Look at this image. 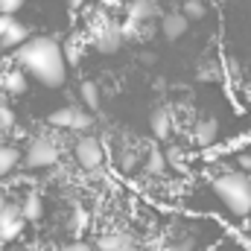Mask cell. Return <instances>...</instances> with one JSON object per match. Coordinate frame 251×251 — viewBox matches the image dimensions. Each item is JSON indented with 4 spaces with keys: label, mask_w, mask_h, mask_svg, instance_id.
Masks as SVG:
<instances>
[{
    "label": "cell",
    "mask_w": 251,
    "mask_h": 251,
    "mask_svg": "<svg viewBox=\"0 0 251 251\" xmlns=\"http://www.w3.org/2000/svg\"><path fill=\"white\" fill-rule=\"evenodd\" d=\"M3 207H6V199H3V193H0V210H3Z\"/></svg>",
    "instance_id": "32"
},
{
    "label": "cell",
    "mask_w": 251,
    "mask_h": 251,
    "mask_svg": "<svg viewBox=\"0 0 251 251\" xmlns=\"http://www.w3.org/2000/svg\"><path fill=\"white\" fill-rule=\"evenodd\" d=\"M167 167H170V161H167V155L161 149H149L146 152V167H143L146 176H164Z\"/></svg>",
    "instance_id": "14"
},
{
    "label": "cell",
    "mask_w": 251,
    "mask_h": 251,
    "mask_svg": "<svg viewBox=\"0 0 251 251\" xmlns=\"http://www.w3.org/2000/svg\"><path fill=\"white\" fill-rule=\"evenodd\" d=\"M24 210L18 207V204H6L3 210H0V240L3 243H12L15 237H21V231H24Z\"/></svg>",
    "instance_id": "5"
},
{
    "label": "cell",
    "mask_w": 251,
    "mask_h": 251,
    "mask_svg": "<svg viewBox=\"0 0 251 251\" xmlns=\"http://www.w3.org/2000/svg\"><path fill=\"white\" fill-rule=\"evenodd\" d=\"M21 164V152L9 143H0V176H9Z\"/></svg>",
    "instance_id": "17"
},
{
    "label": "cell",
    "mask_w": 251,
    "mask_h": 251,
    "mask_svg": "<svg viewBox=\"0 0 251 251\" xmlns=\"http://www.w3.org/2000/svg\"><path fill=\"white\" fill-rule=\"evenodd\" d=\"M59 251H97V249H91L88 243H67V246H62Z\"/></svg>",
    "instance_id": "26"
},
{
    "label": "cell",
    "mask_w": 251,
    "mask_h": 251,
    "mask_svg": "<svg viewBox=\"0 0 251 251\" xmlns=\"http://www.w3.org/2000/svg\"><path fill=\"white\" fill-rule=\"evenodd\" d=\"M82 6H85V0H67V9H73V12L82 9Z\"/></svg>",
    "instance_id": "29"
},
{
    "label": "cell",
    "mask_w": 251,
    "mask_h": 251,
    "mask_svg": "<svg viewBox=\"0 0 251 251\" xmlns=\"http://www.w3.org/2000/svg\"><path fill=\"white\" fill-rule=\"evenodd\" d=\"M149 126H152V134L158 140H167L173 134V114H170V108H155L152 117H149Z\"/></svg>",
    "instance_id": "10"
},
{
    "label": "cell",
    "mask_w": 251,
    "mask_h": 251,
    "mask_svg": "<svg viewBox=\"0 0 251 251\" xmlns=\"http://www.w3.org/2000/svg\"><path fill=\"white\" fill-rule=\"evenodd\" d=\"M216 137H219V123L213 120V117H204V120H199V123L193 126V143L196 146H213L216 143Z\"/></svg>",
    "instance_id": "8"
},
{
    "label": "cell",
    "mask_w": 251,
    "mask_h": 251,
    "mask_svg": "<svg viewBox=\"0 0 251 251\" xmlns=\"http://www.w3.org/2000/svg\"><path fill=\"white\" fill-rule=\"evenodd\" d=\"M97 3H100V6H105V9H117L123 0H97Z\"/></svg>",
    "instance_id": "28"
},
{
    "label": "cell",
    "mask_w": 251,
    "mask_h": 251,
    "mask_svg": "<svg viewBox=\"0 0 251 251\" xmlns=\"http://www.w3.org/2000/svg\"><path fill=\"white\" fill-rule=\"evenodd\" d=\"M123 32H120V24H102L97 32H94V47L100 53H114L123 47Z\"/></svg>",
    "instance_id": "6"
},
{
    "label": "cell",
    "mask_w": 251,
    "mask_h": 251,
    "mask_svg": "<svg viewBox=\"0 0 251 251\" xmlns=\"http://www.w3.org/2000/svg\"><path fill=\"white\" fill-rule=\"evenodd\" d=\"M12 126H15V111H12L9 105H0V128L9 131Z\"/></svg>",
    "instance_id": "23"
},
{
    "label": "cell",
    "mask_w": 251,
    "mask_h": 251,
    "mask_svg": "<svg viewBox=\"0 0 251 251\" xmlns=\"http://www.w3.org/2000/svg\"><path fill=\"white\" fill-rule=\"evenodd\" d=\"M18 67H24L32 79H38L44 88H62L67 79V59H64L62 44L50 35L41 38H26L18 53H15Z\"/></svg>",
    "instance_id": "1"
},
{
    "label": "cell",
    "mask_w": 251,
    "mask_h": 251,
    "mask_svg": "<svg viewBox=\"0 0 251 251\" xmlns=\"http://www.w3.org/2000/svg\"><path fill=\"white\" fill-rule=\"evenodd\" d=\"M73 158H76V164H79L85 173H97V170H102V164H105V146H102V140H100L97 134L85 131V134L76 140V146H73Z\"/></svg>",
    "instance_id": "3"
},
{
    "label": "cell",
    "mask_w": 251,
    "mask_h": 251,
    "mask_svg": "<svg viewBox=\"0 0 251 251\" xmlns=\"http://www.w3.org/2000/svg\"><path fill=\"white\" fill-rule=\"evenodd\" d=\"M0 85H3V91H6V94H12V97H21V94H26V85H29V79H26V70H24V67L6 70V73L0 76Z\"/></svg>",
    "instance_id": "9"
},
{
    "label": "cell",
    "mask_w": 251,
    "mask_h": 251,
    "mask_svg": "<svg viewBox=\"0 0 251 251\" xmlns=\"http://www.w3.org/2000/svg\"><path fill=\"white\" fill-rule=\"evenodd\" d=\"M12 21H15L12 15H0V38H3V32L9 29V24H12Z\"/></svg>",
    "instance_id": "27"
},
{
    "label": "cell",
    "mask_w": 251,
    "mask_h": 251,
    "mask_svg": "<svg viewBox=\"0 0 251 251\" xmlns=\"http://www.w3.org/2000/svg\"><path fill=\"white\" fill-rule=\"evenodd\" d=\"M181 12L187 15L190 21H201V18L207 15V3H204V0H184Z\"/></svg>",
    "instance_id": "19"
},
{
    "label": "cell",
    "mask_w": 251,
    "mask_h": 251,
    "mask_svg": "<svg viewBox=\"0 0 251 251\" xmlns=\"http://www.w3.org/2000/svg\"><path fill=\"white\" fill-rule=\"evenodd\" d=\"M117 251H137V249H134V243H131V246H123V249H117Z\"/></svg>",
    "instance_id": "31"
},
{
    "label": "cell",
    "mask_w": 251,
    "mask_h": 251,
    "mask_svg": "<svg viewBox=\"0 0 251 251\" xmlns=\"http://www.w3.org/2000/svg\"><path fill=\"white\" fill-rule=\"evenodd\" d=\"M76 108H79V105H62V108H56V111L47 117V126H53V128H73Z\"/></svg>",
    "instance_id": "13"
},
{
    "label": "cell",
    "mask_w": 251,
    "mask_h": 251,
    "mask_svg": "<svg viewBox=\"0 0 251 251\" xmlns=\"http://www.w3.org/2000/svg\"><path fill=\"white\" fill-rule=\"evenodd\" d=\"M26 38H29V26H24V24L12 21V24H9V29H6V32H3V38H0V47H6V50H18Z\"/></svg>",
    "instance_id": "11"
},
{
    "label": "cell",
    "mask_w": 251,
    "mask_h": 251,
    "mask_svg": "<svg viewBox=\"0 0 251 251\" xmlns=\"http://www.w3.org/2000/svg\"><path fill=\"white\" fill-rule=\"evenodd\" d=\"M59 158H62V149H59L56 140H50V137H35V140H29V146H26L24 164H26L29 170H50V167L59 164Z\"/></svg>",
    "instance_id": "4"
},
{
    "label": "cell",
    "mask_w": 251,
    "mask_h": 251,
    "mask_svg": "<svg viewBox=\"0 0 251 251\" xmlns=\"http://www.w3.org/2000/svg\"><path fill=\"white\" fill-rule=\"evenodd\" d=\"M91 126H94V114L91 111H85V108H76V117H73V128L70 131H91Z\"/></svg>",
    "instance_id": "20"
},
{
    "label": "cell",
    "mask_w": 251,
    "mask_h": 251,
    "mask_svg": "<svg viewBox=\"0 0 251 251\" xmlns=\"http://www.w3.org/2000/svg\"><path fill=\"white\" fill-rule=\"evenodd\" d=\"M187 26H190V18L184 12H167L161 18V32H164L167 41H178L187 32Z\"/></svg>",
    "instance_id": "7"
},
{
    "label": "cell",
    "mask_w": 251,
    "mask_h": 251,
    "mask_svg": "<svg viewBox=\"0 0 251 251\" xmlns=\"http://www.w3.org/2000/svg\"><path fill=\"white\" fill-rule=\"evenodd\" d=\"M140 62H143V64H155V56H152V53H143V56H140Z\"/></svg>",
    "instance_id": "30"
},
{
    "label": "cell",
    "mask_w": 251,
    "mask_h": 251,
    "mask_svg": "<svg viewBox=\"0 0 251 251\" xmlns=\"http://www.w3.org/2000/svg\"><path fill=\"white\" fill-rule=\"evenodd\" d=\"M21 210H24V219H26V222H38V219L44 216V201H41V196H38V193H29V196L24 199Z\"/></svg>",
    "instance_id": "15"
},
{
    "label": "cell",
    "mask_w": 251,
    "mask_h": 251,
    "mask_svg": "<svg viewBox=\"0 0 251 251\" xmlns=\"http://www.w3.org/2000/svg\"><path fill=\"white\" fill-rule=\"evenodd\" d=\"M64 59H67V64H79L82 62V44H67Z\"/></svg>",
    "instance_id": "24"
},
{
    "label": "cell",
    "mask_w": 251,
    "mask_h": 251,
    "mask_svg": "<svg viewBox=\"0 0 251 251\" xmlns=\"http://www.w3.org/2000/svg\"><path fill=\"white\" fill-rule=\"evenodd\" d=\"M219 76H222L219 62H201L199 64V79H201V82H213V79H219Z\"/></svg>",
    "instance_id": "21"
},
{
    "label": "cell",
    "mask_w": 251,
    "mask_h": 251,
    "mask_svg": "<svg viewBox=\"0 0 251 251\" xmlns=\"http://www.w3.org/2000/svg\"><path fill=\"white\" fill-rule=\"evenodd\" d=\"M26 0H0V15H18Z\"/></svg>",
    "instance_id": "22"
},
{
    "label": "cell",
    "mask_w": 251,
    "mask_h": 251,
    "mask_svg": "<svg viewBox=\"0 0 251 251\" xmlns=\"http://www.w3.org/2000/svg\"><path fill=\"white\" fill-rule=\"evenodd\" d=\"M79 97H82V102L94 111V108H100V85L94 82V79H85L82 85H79Z\"/></svg>",
    "instance_id": "18"
},
{
    "label": "cell",
    "mask_w": 251,
    "mask_h": 251,
    "mask_svg": "<svg viewBox=\"0 0 251 251\" xmlns=\"http://www.w3.org/2000/svg\"><path fill=\"white\" fill-rule=\"evenodd\" d=\"M128 18L146 24V21L158 18V3H155V0H131V3H128Z\"/></svg>",
    "instance_id": "12"
},
{
    "label": "cell",
    "mask_w": 251,
    "mask_h": 251,
    "mask_svg": "<svg viewBox=\"0 0 251 251\" xmlns=\"http://www.w3.org/2000/svg\"><path fill=\"white\" fill-rule=\"evenodd\" d=\"M123 246H131V237H128V234H120V231L102 234V237L97 240V251H117V249H123Z\"/></svg>",
    "instance_id": "16"
},
{
    "label": "cell",
    "mask_w": 251,
    "mask_h": 251,
    "mask_svg": "<svg viewBox=\"0 0 251 251\" xmlns=\"http://www.w3.org/2000/svg\"><path fill=\"white\" fill-rule=\"evenodd\" d=\"M237 167L246 170V173H251V152H240V155H237Z\"/></svg>",
    "instance_id": "25"
},
{
    "label": "cell",
    "mask_w": 251,
    "mask_h": 251,
    "mask_svg": "<svg viewBox=\"0 0 251 251\" xmlns=\"http://www.w3.org/2000/svg\"><path fill=\"white\" fill-rule=\"evenodd\" d=\"M210 187L231 216H237V219L251 216V176L246 170H225V173L213 176Z\"/></svg>",
    "instance_id": "2"
}]
</instances>
